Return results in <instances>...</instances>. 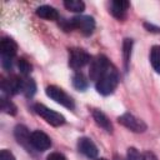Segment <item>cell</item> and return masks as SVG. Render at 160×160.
<instances>
[{
    "instance_id": "obj_18",
    "label": "cell",
    "mask_w": 160,
    "mask_h": 160,
    "mask_svg": "<svg viewBox=\"0 0 160 160\" xmlns=\"http://www.w3.org/2000/svg\"><path fill=\"white\" fill-rule=\"evenodd\" d=\"M150 62L152 69L160 74V45H155L151 48L150 51Z\"/></svg>"
},
{
    "instance_id": "obj_1",
    "label": "cell",
    "mask_w": 160,
    "mask_h": 160,
    "mask_svg": "<svg viewBox=\"0 0 160 160\" xmlns=\"http://www.w3.org/2000/svg\"><path fill=\"white\" fill-rule=\"evenodd\" d=\"M119 82V76H118V71L111 66L96 82H95V88L98 90L99 94L101 95H110L114 92V90L116 89Z\"/></svg>"
},
{
    "instance_id": "obj_26",
    "label": "cell",
    "mask_w": 160,
    "mask_h": 160,
    "mask_svg": "<svg viewBox=\"0 0 160 160\" xmlns=\"http://www.w3.org/2000/svg\"><path fill=\"white\" fill-rule=\"evenodd\" d=\"M142 160H158V158L155 156L154 152H151V151H146V152L142 155Z\"/></svg>"
},
{
    "instance_id": "obj_6",
    "label": "cell",
    "mask_w": 160,
    "mask_h": 160,
    "mask_svg": "<svg viewBox=\"0 0 160 160\" xmlns=\"http://www.w3.org/2000/svg\"><path fill=\"white\" fill-rule=\"evenodd\" d=\"M118 121H119L122 126H125L126 129H129V130H131V131H134V132H144V131L146 130V128H148L146 124H145L141 119L134 116V115L130 114V112H125V114L120 115V116L118 118Z\"/></svg>"
},
{
    "instance_id": "obj_29",
    "label": "cell",
    "mask_w": 160,
    "mask_h": 160,
    "mask_svg": "<svg viewBox=\"0 0 160 160\" xmlns=\"http://www.w3.org/2000/svg\"><path fill=\"white\" fill-rule=\"evenodd\" d=\"M98 160H108V159H105V158H101V159H98Z\"/></svg>"
},
{
    "instance_id": "obj_15",
    "label": "cell",
    "mask_w": 160,
    "mask_h": 160,
    "mask_svg": "<svg viewBox=\"0 0 160 160\" xmlns=\"http://www.w3.org/2000/svg\"><path fill=\"white\" fill-rule=\"evenodd\" d=\"M30 135H31V132H29V130L24 125H18L15 128V138H16L19 144H21L24 146H28V145L31 146V144H30Z\"/></svg>"
},
{
    "instance_id": "obj_14",
    "label": "cell",
    "mask_w": 160,
    "mask_h": 160,
    "mask_svg": "<svg viewBox=\"0 0 160 160\" xmlns=\"http://www.w3.org/2000/svg\"><path fill=\"white\" fill-rule=\"evenodd\" d=\"M36 15L42 19H46V20H58V18H59L56 9H54L52 6H49V5L39 6L36 9Z\"/></svg>"
},
{
    "instance_id": "obj_8",
    "label": "cell",
    "mask_w": 160,
    "mask_h": 160,
    "mask_svg": "<svg viewBox=\"0 0 160 160\" xmlns=\"http://www.w3.org/2000/svg\"><path fill=\"white\" fill-rule=\"evenodd\" d=\"M30 144L35 150L45 151L51 146V140L45 132H42L40 130H35L30 135Z\"/></svg>"
},
{
    "instance_id": "obj_19",
    "label": "cell",
    "mask_w": 160,
    "mask_h": 160,
    "mask_svg": "<svg viewBox=\"0 0 160 160\" xmlns=\"http://www.w3.org/2000/svg\"><path fill=\"white\" fill-rule=\"evenodd\" d=\"M64 6L72 12H82L85 10V4L81 0H66L64 1Z\"/></svg>"
},
{
    "instance_id": "obj_17",
    "label": "cell",
    "mask_w": 160,
    "mask_h": 160,
    "mask_svg": "<svg viewBox=\"0 0 160 160\" xmlns=\"http://www.w3.org/2000/svg\"><path fill=\"white\" fill-rule=\"evenodd\" d=\"M72 85L76 90L84 91V90H86V88L89 85V81H88V79L85 78V75L82 72H75L74 76H72Z\"/></svg>"
},
{
    "instance_id": "obj_11",
    "label": "cell",
    "mask_w": 160,
    "mask_h": 160,
    "mask_svg": "<svg viewBox=\"0 0 160 160\" xmlns=\"http://www.w3.org/2000/svg\"><path fill=\"white\" fill-rule=\"evenodd\" d=\"M1 89L8 95H15L19 91H21V79H19L18 76L12 75V76L2 80Z\"/></svg>"
},
{
    "instance_id": "obj_27",
    "label": "cell",
    "mask_w": 160,
    "mask_h": 160,
    "mask_svg": "<svg viewBox=\"0 0 160 160\" xmlns=\"http://www.w3.org/2000/svg\"><path fill=\"white\" fill-rule=\"evenodd\" d=\"M144 26L148 29V31H152V32H160V28H155L152 24H148V22H145V24H144Z\"/></svg>"
},
{
    "instance_id": "obj_22",
    "label": "cell",
    "mask_w": 160,
    "mask_h": 160,
    "mask_svg": "<svg viewBox=\"0 0 160 160\" xmlns=\"http://www.w3.org/2000/svg\"><path fill=\"white\" fill-rule=\"evenodd\" d=\"M18 68H19V70H20V72L22 74V75H29L30 72H31V69H32V66H31V64L26 60V59H24V58H20L19 60H18Z\"/></svg>"
},
{
    "instance_id": "obj_23",
    "label": "cell",
    "mask_w": 160,
    "mask_h": 160,
    "mask_svg": "<svg viewBox=\"0 0 160 160\" xmlns=\"http://www.w3.org/2000/svg\"><path fill=\"white\" fill-rule=\"evenodd\" d=\"M126 160H142V155L135 148H129Z\"/></svg>"
},
{
    "instance_id": "obj_2",
    "label": "cell",
    "mask_w": 160,
    "mask_h": 160,
    "mask_svg": "<svg viewBox=\"0 0 160 160\" xmlns=\"http://www.w3.org/2000/svg\"><path fill=\"white\" fill-rule=\"evenodd\" d=\"M111 68L109 60L104 55H98L90 61V69H89V76L95 82Z\"/></svg>"
},
{
    "instance_id": "obj_7",
    "label": "cell",
    "mask_w": 160,
    "mask_h": 160,
    "mask_svg": "<svg viewBox=\"0 0 160 160\" xmlns=\"http://www.w3.org/2000/svg\"><path fill=\"white\" fill-rule=\"evenodd\" d=\"M90 61H91L90 55L82 49H71L69 52V65L75 70L84 68Z\"/></svg>"
},
{
    "instance_id": "obj_5",
    "label": "cell",
    "mask_w": 160,
    "mask_h": 160,
    "mask_svg": "<svg viewBox=\"0 0 160 160\" xmlns=\"http://www.w3.org/2000/svg\"><path fill=\"white\" fill-rule=\"evenodd\" d=\"M70 24H71V30L76 29L86 36L91 35L92 31L95 30V20H94V18L88 16V15L75 16V18L70 19Z\"/></svg>"
},
{
    "instance_id": "obj_25",
    "label": "cell",
    "mask_w": 160,
    "mask_h": 160,
    "mask_svg": "<svg viewBox=\"0 0 160 160\" xmlns=\"http://www.w3.org/2000/svg\"><path fill=\"white\" fill-rule=\"evenodd\" d=\"M46 160H66V159H65V156H64L62 154H60V152H51V154L48 156Z\"/></svg>"
},
{
    "instance_id": "obj_24",
    "label": "cell",
    "mask_w": 160,
    "mask_h": 160,
    "mask_svg": "<svg viewBox=\"0 0 160 160\" xmlns=\"http://www.w3.org/2000/svg\"><path fill=\"white\" fill-rule=\"evenodd\" d=\"M0 160H15V156L9 150H1V152H0Z\"/></svg>"
},
{
    "instance_id": "obj_12",
    "label": "cell",
    "mask_w": 160,
    "mask_h": 160,
    "mask_svg": "<svg viewBox=\"0 0 160 160\" xmlns=\"http://www.w3.org/2000/svg\"><path fill=\"white\" fill-rule=\"evenodd\" d=\"M128 9H129V1H126V0H114V1H111L110 12L112 14L114 18H116L119 20L125 19Z\"/></svg>"
},
{
    "instance_id": "obj_13",
    "label": "cell",
    "mask_w": 160,
    "mask_h": 160,
    "mask_svg": "<svg viewBox=\"0 0 160 160\" xmlns=\"http://www.w3.org/2000/svg\"><path fill=\"white\" fill-rule=\"evenodd\" d=\"M92 118H94V120H95V122L101 128V129H104L105 131H108V132H112V124H111V121L109 120V118L102 112V111H100V110H92Z\"/></svg>"
},
{
    "instance_id": "obj_16",
    "label": "cell",
    "mask_w": 160,
    "mask_h": 160,
    "mask_svg": "<svg viewBox=\"0 0 160 160\" xmlns=\"http://www.w3.org/2000/svg\"><path fill=\"white\" fill-rule=\"evenodd\" d=\"M36 91V84L31 78H25L21 80V92L28 96L31 98Z\"/></svg>"
},
{
    "instance_id": "obj_10",
    "label": "cell",
    "mask_w": 160,
    "mask_h": 160,
    "mask_svg": "<svg viewBox=\"0 0 160 160\" xmlns=\"http://www.w3.org/2000/svg\"><path fill=\"white\" fill-rule=\"evenodd\" d=\"M78 148H79V151L80 152H82L85 156H88L90 159L98 156L99 150H98L96 145L94 144V141L91 139H89V138H81V139H79Z\"/></svg>"
},
{
    "instance_id": "obj_21",
    "label": "cell",
    "mask_w": 160,
    "mask_h": 160,
    "mask_svg": "<svg viewBox=\"0 0 160 160\" xmlns=\"http://www.w3.org/2000/svg\"><path fill=\"white\" fill-rule=\"evenodd\" d=\"M1 110L9 115H15L16 114V106L14 105L12 101L8 100L6 98H1Z\"/></svg>"
},
{
    "instance_id": "obj_20",
    "label": "cell",
    "mask_w": 160,
    "mask_h": 160,
    "mask_svg": "<svg viewBox=\"0 0 160 160\" xmlns=\"http://www.w3.org/2000/svg\"><path fill=\"white\" fill-rule=\"evenodd\" d=\"M131 49H132V40L131 39H125L122 42V55H124V65L125 69L128 70L129 68V61L131 56Z\"/></svg>"
},
{
    "instance_id": "obj_28",
    "label": "cell",
    "mask_w": 160,
    "mask_h": 160,
    "mask_svg": "<svg viewBox=\"0 0 160 160\" xmlns=\"http://www.w3.org/2000/svg\"><path fill=\"white\" fill-rule=\"evenodd\" d=\"M115 160H124V159H121V158H115Z\"/></svg>"
},
{
    "instance_id": "obj_9",
    "label": "cell",
    "mask_w": 160,
    "mask_h": 160,
    "mask_svg": "<svg viewBox=\"0 0 160 160\" xmlns=\"http://www.w3.org/2000/svg\"><path fill=\"white\" fill-rule=\"evenodd\" d=\"M16 42L12 39L4 38L0 42V51H1V59L2 60H11L16 55Z\"/></svg>"
},
{
    "instance_id": "obj_4",
    "label": "cell",
    "mask_w": 160,
    "mask_h": 160,
    "mask_svg": "<svg viewBox=\"0 0 160 160\" xmlns=\"http://www.w3.org/2000/svg\"><path fill=\"white\" fill-rule=\"evenodd\" d=\"M34 110H35V112L38 115H40L44 120H46V122H49L52 126H60V125H62L65 122V118L61 114L46 108L42 104H35L34 105Z\"/></svg>"
},
{
    "instance_id": "obj_3",
    "label": "cell",
    "mask_w": 160,
    "mask_h": 160,
    "mask_svg": "<svg viewBox=\"0 0 160 160\" xmlns=\"http://www.w3.org/2000/svg\"><path fill=\"white\" fill-rule=\"evenodd\" d=\"M45 91H46V95L50 99H52L54 101H56L58 104H60V105H62V106H65V108H68L70 110H72L75 108L72 98L70 95H68L62 89H60V88H58L55 85H50V86L46 88Z\"/></svg>"
}]
</instances>
